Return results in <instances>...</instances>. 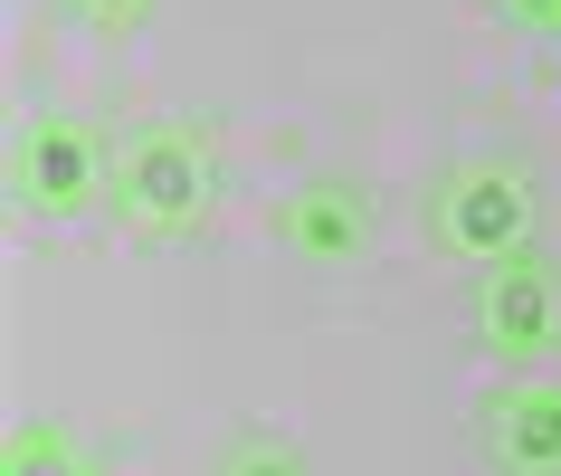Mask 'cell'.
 <instances>
[{"label": "cell", "instance_id": "cell-1", "mask_svg": "<svg viewBox=\"0 0 561 476\" xmlns=\"http://www.w3.org/2000/svg\"><path fill=\"white\" fill-rule=\"evenodd\" d=\"M438 248L447 258H476V268H504V258H533V229H542V191H533L524 162H457L438 181Z\"/></svg>", "mask_w": 561, "mask_h": 476}, {"label": "cell", "instance_id": "cell-2", "mask_svg": "<svg viewBox=\"0 0 561 476\" xmlns=\"http://www.w3.org/2000/svg\"><path fill=\"white\" fill-rule=\"evenodd\" d=\"M115 201L144 238H181L209 209V144L181 124H134L115 152Z\"/></svg>", "mask_w": 561, "mask_h": 476}, {"label": "cell", "instance_id": "cell-3", "mask_svg": "<svg viewBox=\"0 0 561 476\" xmlns=\"http://www.w3.org/2000/svg\"><path fill=\"white\" fill-rule=\"evenodd\" d=\"M115 181V162H105V144H95L87 124H30L20 134V201L48 209V219H67V209H87L95 191Z\"/></svg>", "mask_w": 561, "mask_h": 476}, {"label": "cell", "instance_id": "cell-4", "mask_svg": "<svg viewBox=\"0 0 561 476\" xmlns=\"http://www.w3.org/2000/svg\"><path fill=\"white\" fill-rule=\"evenodd\" d=\"M476 325H485V343H504V353H542V343H561V276L542 268V258H504V268H485V286H476Z\"/></svg>", "mask_w": 561, "mask_h": 476}, {"label": "cell", "instance_id": "cell-5", "mask_svg": "<svg viewBox=\"0 0 561 476\" xmlns=\"http://www.w3.org/2000/svg\"><path fill=\"white\" fill-rule=\"evenodd\" d=\"M485 457L495 476H561V382H514L485 400Z\"/></svg>", "mask_w": 561, "mask_h": 476}, {"label": "cell", "instance_id": "cell-6", "mask_svg": "<svg viewBox=\"0 0 561 476\" xmlns=\"http://www.w3.org/2000/svg\"><path fill=\"white\" fill-rule=\"evenodd\" d=\"M276 229H286V248H296V258H353L362 238H371V201H362L343 172H314L296 201L276 209Z\"/></svg>", "mask_w": 561, "mask_h": 476}, {"label": "cell", "instance_id": "cell-7", "mask_svg": "<svg viewBox=\"0 0 561 476\" xmlns=\"http://www.w3.org/2000/svg\"><path fill=\"white\" fill-rule=\"evenodd\" d=\"M0 476H87V457H77L58 429L20 419V429H10V447H0Z\"/></svg>", "mask_w": 561, "mask_h": 476}, {"label": "cell", "instance_id": "cell-8", "mask_svg": "<svg viewBox=\"0 0 561 476\" xmlns=\"http://www.w3.org/2000/svg\"><path fill=\"white\" fill-rule=\"evenodd\" d=\"M219 476H305V447L276 439V429H248V439H229Z\"/></svg>", "mask_w": 561, "mask_h": 476}, {"label": "cell", "instance_id": "cell-9", "mask_svg": "<svg viewBox=\"0 0 561 476\" xmlns=\"http://www.w3.org/2000/svg\"><path fill=\"white\" fill-rule=\"evenodd\" d=\"M495 20H514L533 38H561V0H495Z\"/></svg>", "mask_w": 561, "mask_h": 476}, {"label": "cell", "instance_id": "cell-10", "mask_svg": "<svg viewBox=\"0 0 561 476\" xmlns=\"http://www.w3.org/2000/svg\"><path fill=\"white\" fill-rule=\"evenodd\" d=\"M77 10H87V20H105V30H124V20H144L152 0H77Z\"/></svg>", "mask_w": 561, "mask_h": 476}]
</instances>
